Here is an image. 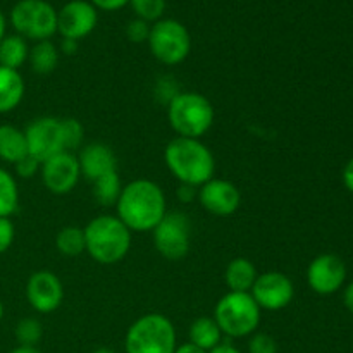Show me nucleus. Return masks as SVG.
I'll list each match as a JSON object with an SVG mask.
<instances>
[{"label": "nucleus", "mask_w": 353, "mask_h": 353, "mask_svg": "<svg viewBox=\"0 0 353 353\" xmlns=\"http://www.w3.org/2000/svg\"><path fill=\"white\" fill-rule=\"evenodd\" d=\"M116 216L131 233H147L168 214V200L161 186L150 179H134L123 186L116 203Z\"/></svg>", "instance_id": "f257e3e1"}, {"label": "nucleus", "mask_w": 353, "mask_h": 353, "mask_svg": "<svg viewBox=\"0 0 353 353\" xmlns=\"http://www.w3.org/2000/svg\"><path fill=\"white\" fill-rule=\"evenodd\" d=\"M164 161L171 174L181 185L200 188L216 174L212 150L196 138L176 137L164 150Z\"/></svg>", "instance_id": "f03ea898"}, {"label": "nucleus", "mask_w": 353, "mask_h": 353, "mask_svg": "<svg viewBox=\"0 0 353 353\" xmlns=\"http://www.w3.org/2000/svg\"><path fill=\"white\" fill-rule=\"evenodd\" d=\"M86 254L102 265L119 264L131 248V231L117 216L102 214L83 228Z\"/></svg>", "instance_id": "7ed1b4c3"}, {"label": "nucleus", "mask_w": 353, "mask_h": 353, "mask_svg": "<svg viewBox=\"0 0 353 353\" xmlns=\"http://www.w3.org/2000/svg\"><path fill=\"white\" fill-rule=\"evenodd\" d=\"M168 121L178 137L200 138L216 121L212 102L199 92H178L168 103Z\"/></svg>", "instance_id": "20e7f679"}, {"label": "nucleus", "mask_w": 353, "mask_h": 353, "mask_svg": "<svg viewBox=\"0 0 353 353\" xmlns=\"http://www.w3.org/2000/svg\"><path fill=\"white\" fill-rule=\"evenodd\" d=\"M262 310L250 293L228 292L214 309V321L221 333L230 338H245L257 333Z\"/></svg>", "instance_id": "39448f33"}, {"label": "nucleus", "mask_w": 353, "mask_h": 353, "mask_svg": "<svg viewBox=\"0 0 353 353\" xmlns=\"http://www.w3.org/2000/svg\"><path fill=\"white\" fill-rule=\"evenodd\" d=\"M124 348L126 353H174V324L162 314H145L130 326Z\"/></svg>", "instance_id": "423d86ee"}, {"label": "nucleus", "mask_w": 353, "mask_h": 353, "mask_svg": "<svg viewBox=\"0 0 353 353\" xmlns=\"http://www.w3.org/2000/svg\"><path fill=\"white\" fill-rule=\"evenodd\" d=\"M10 24L24 40L45 41L57 33V10L47 0H17Z\"/></svg>", "instance_id": "0eeeda50"}, {"label": "nucleus", "mask_w": 353, "mask_h": 353, "mask_svg": "<svg viewBox=\"0 0 353 353\" xmlns=\"http://www.w3.org/2000/svg\"><path fill=\"white\" fill-rule=\"evenodd\" d=\"M147 41L152 55L165 65L181 64L192 50L190 31L176 19H159L152 24Z\"/></svg>", "instance_id": "6e6552de"}, {"label": "nucleus", "mask_w": 353, "mask_h": 353, "mask_svg": "<svg viewBox=\"0 0 353 353\" xmlns=\"http://www.w3.org/2000/svg\"><path fill=\"white\" fill-rule=\"evenodd\" d=\"M154 247L168 261H181L188 255L192 243V224L183 212H168L155 226Z\"/></svg>", "instance_id": "1a4fd4ad"}, {"label": "nucleus", "mask_w": 353, "mask_h": 353, "mask_svg": "<svg viewBox=\"0 0 353 353\" xmlns=\"http://www.w3.org/2000/svg\"><path fill=\"white\" fill-rule=\"evenodd\" d=\"M24 137H26L28 154L38 162H45L61 152H68L64 147L62 123L59 117L43 116L31 121L24 130Z\"/></svg>", "instance_id": "9d476101"}, {"label": "nucleus", "mask_w": 353, "mask_h": 353, "mask_svg": "<svg viewBox=\"0 0 353 353\" xmlns=\"http://www.w3.org/2000/svg\"><path fill=\"white\" fill-rule=\"evenodd\" d=\"M252 299L255 300L261 310H278L286 309L295 296L293 281L279 271H268L257 276L254 286L250 290Z\"/></svg>", "instance_id": "9b49d317"}, {"label": "nucleus", "mask_w": 353, "mask_h": 353, "mask_svg": "<svg viewBox=\"0 0 353 353\" xmlns=\"http://www.w3.org/2000/svg\"><path fill=\"white\" fill-rule=\"evenodd\" d=\"M40 174L48 192L54 195H68L81 178L78 157L72 152H61L41 162Z\"/></svg>", "instance_id": "f8f14e48"}, {"label": "nucleus", "mask_w": 353, "mask_h": 353, "mask_svg": "<svg viewBox=\"0 0 353 353\" xmlns=\"http://www.w3.org/2000/svg\"><path fill=\"white\" fill-rule=\"evenodd\" d=\"M99 12L88 0H71L57 10V33L68 40H83L95 30Z\"/></svg>", "instance_id": "ddd939ff"}, {"label": "nucleus", "mask_w": 353, "mask_h": 353, "mask_svg": "<svg viewBox=\"0 0 353 353\" xmlns=\"http://www.w3.org/2000/svg\"><path fill=\"white\" fill-rule=\"evenodd\" d=\"M26 299L33 310L40 314H50L61 307L64 300V286L55 272L41 269L28 278Z\"/></svg>", "instance_id": "4468645a"}, {"label": "nucleus", "mask_w": 353, "mask_h": 353, "mask_svg": "<svg viewBox=\"0 0 353 353\" xmlns=\"http://www.w3.org/2000/svg\"><path fill=\"white\" fill-rule=\"evenodd\" d=\"M347 279L345 262L334 254L317 255L307 268V283L317 295H333Z\"/></svg>", "instance_id": "2eb2a0df"}, {"label": "nucleus", "mask_w": 353, "mask_h": 353, "mask_svg": "<svg viewBox=\"0 0 353 353\" xmlns=\"http://www.w3.org/2000/svg\"><path fill=\"white\" fill-rule=\"evenodd\" d=\"M199 199L202 209L212 216L228 217L233 216L241 203V193L236 185L223 178H216L214 176L210 181L202 185L199 188Z\"/></svg>", "instance_id": "dca6fc26"}, {"label": "nucleus", "mask_w": 353, "mask_h": 353, "mask_svg": "<svg viewBox=\"0 0 353 353\" xmlns=\"http://www.w3.org/2000/svg\"><path fill=\"white\" fill-rule=\"evenodd\" d=\"M79 171L88 181H97L103 174L117 171V159L112 148L105 143L85 145L79 152Z\"/></svg>", "instance_id": "f3484780"}, {"label": "nucleus", "mask_w": 353, "mask_h": 353, "mask_svg": "<svg viewBox=\"0 0 353 353\" xmlns=\"http://www.w3.org/2000/svg\"><path fill=\"white\" fill-rule=\"evenodd\" d=\"M26 85L19 71L0 65V114H9L23 102Z\"/></svg>", "instance_id": "a211bd4d"}, {"label": "nucleus", "mask_w": 353, "mask_h": 353, "mask_svg": "<svg viewBox=\"0 0 353 353\" xmlns=\"http://www.w3.org/2000/svg\"><path fill=\"white\" fill-rule=\"evenodd\" d=\"M259 272L254 262L250 259L236 257L226 265L224 271V283H226L230 292L250 293Z\"/></svg>", "instance_id": "6ab92c4d"}, {"label": "nucleus", "mask_w": 353, "mask_h": 353, "mask_svg": "<svg viewBox=\"0 0 353 353\" xmlns=\"http://www.w3.org/2000/svg\"><path fill=\"white\" fill-rule=\"evenodd\" d=\"M28 155V143L24 131L12 124H0V161L16 164Z\"/></svg>", "instance_id": "aec40b11"}, {"label": "nucleus", "mask_w": 353, "mask_h": 353, "mask_svg": "<svg viewBox=\"0 0 353 353\" xmlns=\"http://www.w3.org/2000/svg\"><path fill=\"white\" fill-rule=\"evenodd\" d=\"M190 343L196 345L202 350L210 352L217 345L223 343V333L214 321V317H199L190 326Z\"/></svg>", "instance_id": "412c9836"}, {"label": "nucleus", "mask_w": 353, "mask_h": 353, "mask_svg": "<svg viewBox=\"0 0 353 353\" xmlns=\"http://www.w3.org/2000/svg\"><path fill=\"white\" fill-rule=\"evenodd\" d=\"M28 55H30V47L19 34H6L0 41V65L2 68L19 71L21 65L28 61Z\"/></svg>", "instance_id": "4be33fe9"}, {"label": "nucleus", "mask_w": 353, "mask_h": 353, "mask_svg": "<svg viewBox=\"0 0 353 353\" xmlns=\"http://www.w3.org/2000/svg\"><path fill=\"white\" fill-rule=\"evenodd\" d=\"M28 61L37 74H50L59 65V48L50 40L37 41L30 48Z\"/></svg>", "instance_id": "5701e85b"}, {"label": "nucleus", "mask_w": 353, "mask_h": 353, "mask_svg": "<svg viewBox=\"0 0 353 353\" xmlns=\"http://www.w3.org/2000/svg\"><path fill=\"white\" fill-rule=\"evenodd\" d=\"M55 247L65 257H78L86 250L85 231L78 226H65L55 236Z\"/></svg>", "instance_id": "b1692460"}, {"label": "nucleus", "mask_w": 353, "mask_h": 353, "mask_svg": "<svg viewBox=\"0 0 353 353\" xmlns=\"http://www.w3.org/2000/svg\"><path fill=\"white\" fill-rule=\"evenodd\" d=\"M19 205L17 181L9 171L0 168V217H10Z\"/></svg>", "instance_id": "393cba45"}, {"label": "nucleus", "mask_w": 353, "mask_h": 353, "mask_svg": "<svg viewBox=\"0 0 353 353\" xmlns=\"http://www.w3.org/2000/svg\"><path fill=\"white\" fill-rule=\"evenodd\" d=\"M121 190H123V185H121L119 172L117 171L103 174L102 178L93 181V195H95L97 202L102 203V205H116Z\"/></svg>", "instance_id": "a878e982"}, {"label": "nucleus", "mask_w": 353, "mask_h": 353, "mask_svg": "<svg viewBox=\"0 0 353 353\" xmlns=\"http://www.w3.org/2000/svg\"><path fill=\"white\" fill-rule=\"evenodd\" d=\"M43 336V326L38 319L26 317L21 319L16 326V340L23 347H37L38 341Z\"/></svg>", "instance_id": "bb28decb"}, {"label": "nucleus", "mask_w": 353, "mask_h": 353, "mask_svg": "<svg viewBox=\"0 0 353 353\" xmlns=\"http://www.w3.org/2000/svg\"><path fill=\"white\" fill-rule=\"evenodd\" d=\"M130 6L138 19L157 23L165 10V0H130Z\"/></svg>", "instance_id": "cd10ccee"}, {"label": "nucleus", "mask_w": 353, "mask_h": 353, "mask_svg": "<svg viewBox=\"0 0 353 353\" xmlns=\"http://www.w3.org/2000/svg\"><path fill=\"white\" fill-rule=\"evenodd\" d=\"M62 123V137H64V147L68 152L76 150L81 147L85 140V128L74 117H64L61 119Z\"/></svg>", "instance_id": "c85d7f7f"}, {"label": "nucleus", "mask_w": 353, "mask_h": 353, "mask_svg": "<svg viewBox=\"0 0 353 353\" xmlns=\"http://www.w3.org/2000/svg\"><path fill=\"white\" fill-rule=\"evenodd\" d=\"M248 353H278V345L269 334L254 333L248 341Z\"/></svg>", "instance_id": "c756f323"}, {"label": "nucleus", "mask_w": 353, "mask_h": 353, "mask_svg": "<svg viewBox=\"0 0 353 353\" xmlns=\"http://www.w3.org/2000/svg\"><path fill=\"white\" fill-rule=\"evenodd\" d=\"M150 23L143 19H131L126 26V37L128 40L133 41V43H143L148 40V34H150Z\"/></svg>", "instance_id": "7c9ffc66"}, {"label": "nucleus", "mask_w": 353, "mask_h": 353, "mask_svg": "<svg viewBox=\"0 0 353 353\" xmlns=\"http://www.w3.org/2000/svg\"><path fill=\"white\" fill-rule=\"evenodd\" d=\"M41 162H38L37 159L31 157L30 154L26 157H23L21 161H17L14 164V169H16V174L23 179H31L40 172Z\"/></svg>", "instance_id": "2f4dec72"}, {"label": "nucleus", "mask_w": 353, "mask_h": 353, "mask_svg": "<svg viewBox=\"0 0 353 353\" xmlns=\"http://www.w3.org/2000/svg\"><path fill=\"white\" fill-rule=\"evenodd\" d=\"M16 236V228L9 217H0V255L6 254L14 243Z\"/></svg>", "instance_id": "473e14b6"}, {"label": "nucleus", "mask_w": 353, "mask_h": 353, "mask_svg": "<svg viewBox=\"0 0 353 353\" xmlns=\"http://www.w3.org/2000/svg\"><path fill=\"white\" fill-rule=\"evenodd\" d=\"M97 10H107V12H114V10L123 9L124 6L130 3V0H88Z\"/></svg>", "instance_id": "72a5a7b5"}, {"label": "nucleus", "mask_w": 353, "mask_h": 353, "mask_svg": "<svg viewBox=\"0 0 353 353\" xmlns=\"http://www.w3.org/2000/svg\"><path fill=\"white\" fill-rule=\"evenodd\" d=\"M196 195H199V188H195V186H190V185H181V186H179L178 199L181 200L183 203L192 202V200L196 199Z\"/></svg>", "instance_id": "f704fd0d"}, {"label": "nucleus", "mask_w": 353, "mask_h": 353, "mask_svg": "<svg viewBox=\"0 0 353 353\" xmlns=\"http://www.w3.org/2000/svg\"><path fill=\"white\" fill-rule=\"evenodd\" d=\"M343 183L348 192L353 193V157L348 161V164L343 169Z\"/></svg>", "instance_id": "c9c22d12"}, {"label": "nucleus", "mask_w": 353, "mask_h": 353, "mask_svg": "<svg viewBox=\"0 0 353 353\" xmlns=\"http://www.w3.org/2000/svg\"><path fill=\"white\" fill-rule=\"evenodd\" d=\"M61 50H62V54H65V55H74L76 52H78V41L68 40V38H62Z\"/></svg>", "instance_id": "e433bc0d"}, {"label": "nucleus", "mask_w": 353, "mask_h": 353, "mask_svg": "<svg viewBox=\"0 0 353 353\" xmlns=\"http://www.w3.org/2000/svg\"><path fill=\"white\" fill-rule=\"evenodd\" d=\"M174 353H207V352L188 341V343H183V345H179V347H176Z\"/></svg>", "instance_id": "4c0bfd02"}, {"label": "nucleus", "mask_w": 353, "mask_h": 353, "mask_svg": "<svg viewBox=\"0 0 353 353\" xmlns=\"http://www.w3.org/2000/svg\"><path fill=\"white\" fill-rule=\"evenodd\" d=\"M343 302H345V307H347V309L353 314V281L347 286V288H345Z\"/></svg>", "instance_id": "58836bf2"}, {"label": "nucleus", "mask_w": 353, "mask_h": 353, "mask_svg": "<svg viewBox=\"0 0 353 353\" xmlns=\"http://www.w3.org/2000/svg\"><path fill=\"white\" fill-rule=\"evenodd\" d=\"M207 353H241V352L230 343H219L216 348H212V350Z\"/></svg>", "instance_id": "ea45409f"}, {"label": "nucleus", "mask_w": 353, "mask_h": 353, "mask_svg": "<svg viewBox=\"0 0 353 353\" xmlns=\"http://www.w3.org/2000/svg\"><path fill=\"white\" fill-rule=\"evenodd\" d=\"M9 353H41V352L38 350L37 347H23V345H19V347H16Z\"/></svg>", "instance_id": "a19ab883"}, {"label": "nucleus", "mask_w": 353, "mask_h": 353, "mask_svg": "<svg viewBox=\"0 0 353 353\" xmlns=\"http://www.w3.org/2000/svg\"><path fill=\"white\" fill-rule=\"evenodd\" d=\"M6 26H7L6 16H3L2 10H0V41H2V38L6 37Z\"/></svg>", "instance_id": "79ce46f5"}, {"label": "nucleus", "mask_w": 353, "mask_h": 353, "mask_svg": "<svg viewBox=\"0 0 353 353\" xmlns=\"http://www.w3.org/2000/svg\"><path fill=\"white\" fill-rule=\"evenodd\" d=\"M93 353H116L112 350V348H107V347H100V348H97L95 352Z\"/></svg>", "instance_id": "37998d69"}, {"label": "nucleus", "mask_w": 353, "mask_h": 353, "mask_svg": "<svg viewBox=\"0 0 353 353\" xmlns=\"http://www.w3.org/2000/svg\"><path fill=\"white\" fill-rule=\"evenodd\" d=\"M2 317H3V305L2 302H0V321H2Z\"/></svg>", "instance_id": "c03bdc74"}]
</instances>
